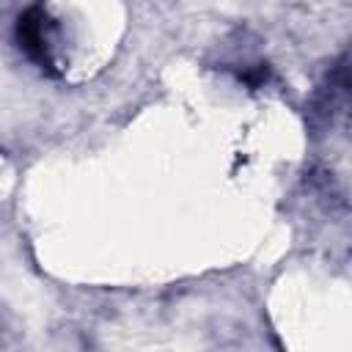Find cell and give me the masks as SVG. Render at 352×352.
<instances>
[{"mask_svg":"<svg viewBox=\"0 0 352 352\" xmlns=\"http://www.w3.org/2000/svg\"><path fill=\"white\" fill-rule=\"evenodd\" d=\"M55 36H58V28H55V22L50 19V14L41 6H30L19 16V25H16L19 47L28 52L30 60H36L47 72L55 66V55H52Z\"/></svg>","mask_w":352,"mask_h":352,"instance_id":"cell-1","label":"cell"}]
</instances>
